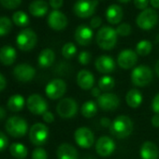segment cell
<instances>
[{"mask_svg": "<svg viewBox=\"0 0 159 159\" xmlns=\"http://www.w3.org/2000/svg\"><path fill=\"white\" fill-rule=\"evenodd\" d=\"M133 128L134 124L131 118L125 115H119L111 122L110 131L117 139H125L132 134Z\"/></svg>", "mask_w": 159, "mask_h": 159, "instance_id": "6da1fadb", "label": "cell"}, {"mask_svg": "<svg viewBox=\"0 0 159 159\" xmlns=\"http://www.w3.org/2000/svg\"><path fill=\"white\" fill-rule=\"evenodd\" d=\"M118 35L114 28L105 25L101 27L96 36V41L99 48L105 51H111L117 43Z\"/></svg>", "mask_w": 159, "mask_h": 159, "instance_id": "7a4b0ae2", "label": "cell"}, {"mask_svg": "<svg viewBox=\"0 0 159 159\" xmlns=\"http://www.w3.org/2000/svg\"><path fill=\"white\" fill-rule=\"evenodd\" d=\"M5 128L10 136L15 139H19L26 135L28 130V124L24 118L20 116H11L7 120Z\"/></svg>", "mask_w": 159, "mask_h": 159, "instance_id": "3957f363", "label": "cell"}, {"mask_svg": "<svg viewBox=\"0 0 159 159\" xmlns=\"http://www.w3.org/2000/svg\"><path fill=\"white\" fill-rule=\"evenodd\" d=\"M153 74L152 69L145 65L136 66L131 72V82L138 87H144L151 84Z\"/></svg>", "mask_w": 159, "mask_h": 159, "instance_id": "277c9868", "label": "cell"}, {"mask_svg": "<svg viewBox=\"0 0 159 159\" xmlns=\"http://www.w3.org/2000/svg\"><path fill=\"white\" fill-rule=\"evenodd\" d=\"M37 41V34L30 28H25L22 30L16 38V43L18 48L24 52L31 51L36 46Z\"/></svg>", "mask_w": 159, "mask_h": 159, "instance_id": "5b68a950", "label": "cell"}, {"mask_svg": "<svg viewBox=\"0 0 159 159\" xmlns=\"http://www.w3.org/2000/svg\"><path fill=\"white\" fill-rule=\"evenodd\" d=\"M50 131L46 125L42 123H37L33 125L29 130L30 141L36 146H41L45 144L49 139Z\"/></svg>", "mask_w": 159, "mask_h": 159, "instance_id": "8992f818", "label": "cell"}, {"mask_svg": "<svg viewBox=\"0 0 159 159\" xmlns=\"http://www.w3.org/2000/svg\"><path fill=\"white\" fill-rule=\"evenodd\" d=\"M98 5L97 0H78L73 6V12L80 18L91 17Z\"/></svg>", "mask_w": 159, "mask_h": 159, "instance_id": "52a82bcc", "label": "cell"}, {"mask_svg": "<svg viewBox=\"0 0 159 159\" xmlns=\"http://www.w3.org/2000/svg\"><path fill=\"white\" fill-rule=\"evenodd\" d=\"M137 25L142 30L152 29L158 23V15L153 9H146L142 11L137 17Z\"/></svg>", "mask_w": 159, "mask_h": 159, "instance_id": "ba28073f", "label": "cell"}, {"mask_svg": "<svg viewBox=\"0 0 159 159\" xmlns=\"http://www.w3.org/2000/svg\"><path fill=\"white\" fill-rule=\"evenodd\" d=\"M78 111V104L76 100L72 98H62L57 106H56V112L58 115L64 119H69L74 117Z\"/></svg>", "mask_w": 159, "mask_h": 159, "instance_id": "9c48e42d", "label": "cell"}, {"mask_svg": "<svg viewBox=\"0 0 159 159\" xmlns=\"http://www.w3.org/2000/svg\"><path fill=\"white\" fill-rule=\"evenodd\" d=\"M74 139L76 143L84 149H89L95 143V135L91 129L86 126L79 127L74 132Z\"/></svg>", "mask_w": 159, "mask_h": 159, "instance_id": "30bf717a", "label": "cell"}, {"mask_svg": "<svg viewBox=\"0 0 159 159\" xmlns=\"http://www.w3.org/2000/svg\"><path fill=\"white\" fill-rule=\"evenodd\" d=\"M66 91V84L62 79H54L45 87L46 96L52 100L61 98Z\"/></svg>", "mask_w": 159, "mask_h": 159, "instance_id": "8fae6325", "label": "cell"}, {"mask_svg": "<svg viewBox=\"0 0 159 159\" xmlns=\"http://www.w3.org/2000/svg\"><path fill=\"white\" fill-rule=\"evenodd\" d=\"M26 106L29 111L35 115H43L48 111L47 101L39 94L29 96L26 101Z\"/></svg>", "mask_w": 159, "mask_h": 159, "instance_id": "7c38bea8", "label": "cell"}, {"mask_svg": "<svg viewBox=\"0 0 159 159\" xmlns=\"http://www.w3.org/2000/svg\"><path fill=\"white\" fill-rule=\"evenodd\" d=\"M98 106L106 111H115L120 105V99L117 95L112 93H104L98 98Z\"/></svg>", "mask_w": 159, "mask_h": 159, "instance_id": "4fadbf2b", "label": "cell"}, {"mask_svg": "<svg viewBox=\"0 0 159 159\" xmlns=\"http://www.w3.org/2000/svg\"><path fill=\"white\" fill-rule=\"evenodd\" d=\"M15 79L22 83L30 82L36 75V69L29 64H19L13 69Z\"/></svg>", "mask_w": 159, "mask_h": 159, "instance_id": "5bb4252c", "label": "cell"}, {"mask_svg": "<svg viewBox=\"0 0 159 159\" xmlns=\"http://www.w3.org/2000/svg\"><path fill=\"white\" fill-rule=\"evenodd\" d=\"M115 147L116 146L114 140L108 136L100 137L96 142L97 153L102 157H107L111 155L115 151Z\"/></svg>", "mask_w": 159, "mask_h": 159, "instance_id": "9a60e30c", "label": "cell"}, {"mask_svg": "<svg viewBox=\"0 0 159 159\" xmlns=\"http://www.w3.org/2000/svg\"><path fill=\"white\" fill-rule=\"evenodd\" d=\"M138 62V54L131 49L123 50L117 57V64L123 69H130L136 66Z\"/></svg>", "mask_w": 159, "mask_h": 159, "instance_id": "2e32d148", "label": "cell"}, {"mask_svg": "<svg viewBox=\"0 0 159 159\" xmlns=\"http://www.w3.org/2000/svg\"><path fill=\"white\" fill-rule=\"evenodd\" d=\"M94 33L91 27L86 25H81L77 27L74 34L76 42L81 46H88L93 40Z\"/></svg>", "mask_w": 159, "mask_h": 159, "instance_id": "e0dca14e", "label": "cell"}, {"mask_svg": "<svg viewBox=\"0 0 159 159\" xmlns=\"http://www.w3.org/2000/svg\"><path fill=\"white\" fill-rule=\"evenodd\" d=\"M48 25L52 29L61 31L66 27L67 18L63 12L59 11H52L48 16Z\"/></svg>", "mask_w": 159, "mask_h": 159, "instance_id": "ac0fdd59", "label": "cell"}, {"mask_svg": "<svg viewBox=\"0 0 159 159\" xmlns=\"http://www.w3.org/2000/svg\"><path fill=\"white\" fill-rule=\"evenodd\" d=\"M97 70L102 74H109L115 70V61L110 55H100L95 62Z\"/></svg>", "mask_w": 159, "mask_h": 159, "instance_id": "d6986e66", "label": "cell"}, {"mask_svg": "<svg viewBox=\"0 0 159 159\" xmlns=\"http://www.w3.org/2000/svg\"><path fill=\"white\" fill-rule=\"evenodd\" d=\"M77 84L83 90H91L95 84V77L94 74L87 70L82 69L77 74Z\"/></svg>", "mask_w": 159, "mask_h": 159, "instance_id": "ffe728a7", "label": "cell"}, {"mask_svg": "<svg viewBox=\"0 0 159 159\" xmlns=\"http://www.w3.org/2000/svg\"><path fill=\"white\" fill-rule=\"evenodd\" d=\"M139 154L141 159H158L159 150L155 143L147 140L142 143Z\"/></svg>", "mask_w": 159, "mask_h": 159, "instance_id": "44dd1931", "label": "cell"}, {"mask_svg": "<svg viewBox=\"0 0 159 159\" xmlns=\"http://www.w3.org/2000/svg\"><path fill=\"white\" fill-rule=\"evenodd\" d=\"M123 9L116 4L111 5L106 11V19L111 25H118L123 19Z\"/></svg>", "mask_w": 159, "mask_h": 159, "instance_id": "7402d4cb", "label": "cell"}, {"mask_svg": "<svg viewBox=\"0 0 159 159\" xmlns=\"http://www.w3.org/2000/svg\"><path fill=\"white\" fill-rule=\"evenodd\" d=\"M58 159H78V152L74 146L69 143H62L57 148Z\"/></svg>", "mask_w": 159, "mask_h": 159, "instance_id": "603a6c76", "label": "cell"}, {"mask_svg": "<svg viewBox=\"0 0 159 159\" xmlns=\"http://www.w3.org/2000/svg\"><path fill=\"white\" fill-rule=\"evenodd\" d=\"M17 57L16 51L13 47L10 45L3 46L0 49V63L5 66L12 65Z\"/></svg>", "mask_w": 159, "mask_h": 159, "instance_id": "cb8c5ba5", "label": "cell"}, {"mask_svg": "<svg viewBox=\"0 0 159 159\" xmlns=\"http://www.w3.org/2000/svg\"><path fill=\"white\" fill-rule=\"evenodd\" d=\"M55 60V53L52 49H44L40 52L39 58H38V63L40 67L42 68H47L50 67Z\"/></svg>", "mask_w": 159, "mask_h": 159, "instance_id": "d4e9b609", "label": "cell"}, {"mask_svg": "<svg viewBox=\"0 0 159 159\" xmlns=\"http://www.w3.org/2000/svg\"><path fill=\"white\" fill-rule=\"evenodd\" d=\"M142 94L138 89H131L125 95V102L132 109L139 108L142 103Z\"/></svg>", "mask_w": 159, "mask_h": 159, "instance_id": "484cf974", "label": "cell"}, {"mask_svg": "<svg viewBox=\"0 0 159 159\" xmlns=\"http://www.w3.org/2000/svg\"><path fill=\"white\" fill-rule=\"evenodd\" d=\"M49 6L44 0H35L29 5V12L35 17H42L48 12Z\"/></svg>", "mask_w": 159, "mask_h": 159, "instance_id": "4316f807", "label": "cell"}, {"mask_svg": "<svg viewBox=\"0 0 159 159\" xmlns=\"http://www.w3.org/2000/svg\"><path fill=\"white\" fill-rule=\"evenodd\" d=\"M25 100L23 96L21 95H14L11 96L8 100V108L11 111L18 112L22 111L25 107Z\"/></svg>", "mask_w": 159, "mask_h": 159, "instance_id": "83f0119b", "label": "cell"}, {"mask_svg": "<svg viewBox=\"0 0 159 159\" xmlns=\"http://www.w3.org/2000/svg\"><path fill=\"white\" fill-rule=\"evenodd\" d=\"M10 152L17 159H25L28 154V149L23 143L14 142L10 146Z\"/></svg>", "mask_w": 159, "mask_h": 159, "instance_id": "f1b7e54d", "label": "cell"}, {"mask_svg": "<svg viewBox=\"0 0 159 159\" xmlns=\"http://www.w3.org/2000/svg\"><path fill=\"white\" fill-rule=\"evenodd\" d=\"M82 115L85 118H92L98 113V103L93 100H88L82 105L81 108Z\"/></svg>", "mask_w": 159, "mask_h": 159, "instance_id": "f546056e", "label": "cell"}, {"mask_svg": "<svg viewBox=\"0 0 159 159\" xmlns=\"http://www.w3.org/2000/svg\"><path fill=\"white\" fill-rule=\"evenodd\" d=\"M114 85H115V80L109 75L102 76L98 81V88L101 91H104L105 93L111 91L114 87Z\"/></svg>", "mask_w": 159, "mask_h": 159, "instance_id": "4dcf8cb0", "label": "cell"}, {"mask_svg": "<svg viewBox=\"0 0 159 159\" xmlns=\"http://www.w3.org/2000/svg\"><path fill=\"white\" fill-rule=\"evenodd\" d=\"M152 50V45L151 41L146 40V39H142L139 41L138 44L136 45V52L138 55H140V56H146L150 54Z\"/></svg>", "mask_w": 159, "mask_h": 159, "instance_id": "1f68e13d", "label": "cell"}, {"mask_svg": "<svg viewBox=\"0 0 159 159\" xmlns=\"http://www.w3.org/2000/svg\"><path fill=\"white\" fill-rule=\"evenodd\" d=\"M12 21L17 26H20V27H25L29 24V18L27 14L23 11L14 12L12 15Z\"/></svg>", "mask_w": 159, "mask_h": 159, "instance_id": "d6a6232c", "label": "cell"}, {"mask_svg": "<svg viewBox=\"0 0 159 159\" xmlns=\"http://www.w3.org/2000/svg\"><path fill=\"white\" fill-rule=\"evenodd\" d=\"M12 28V23L8 17H0V37L8 35Z\"/></svg>", "mask_w": 159, "mask_h": 159, "instance_id": "836d02e7", "label": "cell"}, {"mask_svg": "<svg viewBox=\"0 0 159 159\" xmlns=\"http://www.w3.org/2000/svg\"><path fill=\"white\" fill-rule=\"evenodd\" d=\"M77 53V47L72 42L66 43L62 48V55L66 59H71L73 58Z\"/></svg>", "mask_w": 159, "mask_h": 159, "instance_id": "e575fe53", "label": "cell"}, {"mask_svg": "<svg viewBox=\"0 0 159 159\" xmlns=\"http://www.w3.org/2000/svg\"><path fill=\"white\" fill-rule=\"evenodd\" d=\"M115 30H116L118 36H121V37H127V36H129V35L131 34V32H132V27H131L130 25L125 24V23H123V24L119 25Z\"/></svg>", "mask_w": 159, "mask_h": 159, "instance_id": "d590c367", "label": "cell"}, {"mask_svg": "<svg viewBox=\"0 0 159 159\" xmlns=\"http://www.w3.org/2000/svg\"><path fill=\"white\" fill-rule=\"evenodd\" d=\"M22 0H0V4L9 10L16 9L20 6Z\"/></svg>", "mask_w": 159, "mask_h": 159, "instance_id": "8d00e7d4", "label": "cell"}, {"mask_svg": "<svg viewBox=\"0 0 159 159\" xmlns=\"http://www.w3.org/2000/svg\"><path fill=\"white\" fill-rule=\"evenodd\" d=\"M92 59V55L89 52L87 51H83L81 52V53L79 54V57H78V60L80 62V64L83 65V66H86L90 63Z\"/></svg>", "mask_w": 159, "mask_h": 159, "instance_id": "74e56055", "label": "cell"}, {"mask_svg": "<svg viewBox=\"0 0 159 159\" xmlns=\"http://www.w3.org/2000/svg\"><path fill=\"white\" fill-rule=\"evenodd\" d=\"M32 159H48V153L45 149L38 147L32 152Z\"/></svg>", "mask_w": 159, "mask_h": 159, "instance_id": "f35d334b", "label": "cell"}, {"mask_svg": "<svg viewBox=\"0 0 159 159\" xmlns=\"http://www.w3.org/2000/svg\"><path fill=\"white\" fill-rule=\"evenodd\" d=\"M8 144H9V139L7 136L3 132L0 131V152H3L8 147Z\"/></svg>", "mask_w": 159, "mask_h": 159, "instance_id": "ab89813d", "label": "cell"}, {"mask_svg": "<svg viewBox=\"0 0 159 159\" xmlns=\"http://www.w3.org/2000/svg\"><path fill=\"white\" fill-rule=\"evenodd\" d=\"M152 110L155 114H159V93L154 96L152 101Z\"/></svg>", "mask_w": 159, "mask_h": 159, "instance_id": "60d3db41", "label": "cell"}, {"mask_svg": "<svg viewBox=\"0 0 159 159\" xmlns=\"http://www.w3.org/2000/svg\"><path fill=\"white\" fill-rule=\"evenodd\" d=\"M149 4V0H134V5L139 10H146Z\"/></svg>", "mask_w": 159, "mask_h": 159, "instance_id": "b9f144b4", "label": "cell"}, {"mask_svg": "<svg viewBox=\"0 0 159 159\" xmlns=\"http://www.w3.org/2000/svg\"><path fill=\"white\" fill-rule=\"evenodd\" d=\"M101 25H102V19L98 16L93 17L90 21V27L92 29H97V28L100 27Z\"/></svg>", "mask_w": 159, "mask_h": 159, "instance_id": "7bdbcfd3", "label": "cell"}, {"mask_svg": "<svg viewBox=\"0 0 159 159\" xmlns=\"http://www.w3.org/2000/svg\"><path fill=\"white\" fill-rule=\"evenodd\" d=\"M64 3V0H50V6L54 10L58 11Z\"/></svg>", "mask_w": 159, "mask_h": 159, "instance_id": "ee69618b", "label": "cell"}, {"mask_svg": "<svg viewBox=\"0 0 159 159\" xmlns=\"http://www.w3.org/2000/svg\"><path fill=\"white\" fill-rule=\"evenodd\" d=\"M42 119H43V121H44L45 123L51 124V123H52V122L54 121V116H53V114H52L51 111H47L42 115Z\"/></svg>", "mask_w": 159, "mask_h": 159, "instance_id": "f6af8a7d", "label": "cell"}, {"mask_svg": "<svg viewBox=\"0 0 159 159\" xmlns=\"http://www.w3.org/2000/svg\"><path fill=\"white\" fill-rule=\"evenodd\" d=\"M111 122H112V121H111V120H110L109 118H107V117H103V118L100 119V125H101V126H103V127H111Z\"/></svg>", "mask_w": 159, "mask_h": 159, "instance_id": "bcb514c9", "label": "cell"}, {"mask_svg": "<svg viewBox=\"0 0 159 159\" xmlns=\"http://www.w3.org/2000/svg\"><path fill=\"white\" fill-rule=\"evenodd\" d=\"M7 86V81H6V79L5 77L0 73V92H2Z\"/></svg>", "mask_w": 159, "mask_h": 159, "instance_id": "7dc6e473", "label": "cell"}, {"mask_svg": "<svg viewBox=\"0 0 159 159\" xmlns=\"http://www.w3.org/2000/svg\"><path fill=\"white\" fill-rule=\"evenodd\" d=\"M151 123H152V126L158 128V127H159V114H154V115L152 117Z\"/></svg>", "mask_w": 159, "mask_h": 159, "instance_id": "c3c4849f", "label": "cell"}, {"mask_svg": "<svg viewBox=\"0 0 159 159\" xmlns=\"http://www.w3.org/2000/svg\"><path fill=\"white\" fill-rule=\"evenodd\" d=\"M100 91H101V90H100L98 87H94V88H92V89H91V94H92V96H93L94 98H98L101 96Z\"/></svg>", "mask_w": 159, "mask_h": 159, "instance_id": "681fc988", "label": "cell"}, {"mask_svg": "<svg viewBox=\"0 0 159 159\" xmlns=\"http://www.w3.org/2000/svg\"><path fill=\"white\" fill-rule=\"evenodd\" d=\"M150 3L152 8L159 9V0H150Z\"/></svg>", "mask_w": 159, "mask_h": 159, "instance_id": "f907efd6", "label": "cell"}, {"mask_svg": "<svg viewBox=\"0 0 159 159\" xmlns=\"http://www.w3.org/2000/svg\"><path fill=\"white\" fill-rule=\"evenodd\" d=\"M6 111H5V109L4 108H2V107H0V120H3L5 117H6Z\"/></svg>", "mask_w": 159, "mask_h": 159, "instance_id": "816d5d0a", "label": "cell"}, {"mask_svg": "<svg viewBox=\"0 0 159 159\" xmlns=\"http://www.w3.org/2000/svg\"><path fill=\"white\" fill-rule=\"evenodd\" d=\"M154 70H155V73L157 74V76L159 77V60H158V61L156 62V64H155Z\"/></svg>", "mask_w": 159, "mask_h": 159, "instance_id": "f5cc1de1", "label": "cell"}, {"mask_svg": "<svg viewBox=\"0 0 159 159\" xmlns=\"http://www.w3.org/2000/svg\"><path fill=\"white\" fill-rule=\"evenodd\" d=\"M118 1L120 2V3H127V2H129L130 1V0H118Z\"/></svg>", "mask_w": 159, "mask_h": 159, "instance_id": "db71d44e", "label": "cell"}, {"mask_svg": "<svg viewBox=\"0 0 159 159\" xmlns=\"http://www.w3.org/2000/svg\"><path fill=\"white\" fill-rule=\"evenodd\" d=\"M89 159H92V158H89Z\"/></svg>", "mask_w": 159, "mask_h": 159, "instance_id": "11a10c76", "label": "cell"}]
</instances>
